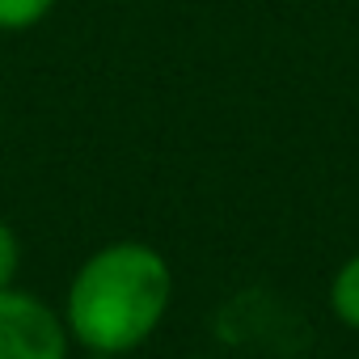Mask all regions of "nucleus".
<instances>
[{"label": "nucleus", "instance_id": "1", "mask_svg": "<svg viewBox=\"0 0 359 359\" xmlns=\"http://www.w3.org/2000/svg\"><path fill=\"white\" fill-rule=\"evenodd\" d=\"M173 271L161 250L144 241H110L93 250L64 300L72 342L93 355H127L144 346L169 317Z\"/></svg>", "mask_w": 359, "mask_h": 359}, {"label": "nucleus", "instance_id": "2", "mask_svg": "<svg viewBox=\"0 0 359 359\" xmlns=\"http://www.w3.org/2000/svg\"><path fill=\"white\" fill-rule=\"evenodd\" d=\"M72 334L47 300L0 287V359H68Z\"/></svg>", "mask_w": 359, "mask_h": 359}, {"label": "nucleus", "instance_id": "3", "mask_svg": "<svg viewBox=\"0 0 359 359\" xmlns=\"http://www.w3.org/2000/svg\"><path fill=\"white\" fill-rule=\"evenodd\" d=\"M330 309H334V317H338L346 330L359 334V254L346 258V262L334 271V279H330Z\"/></svg>", "mask_w": 359, "mask_h": 359}, {"label": "nucleus", "instance_id": "4", "mask_svg": "<svg viewBox=\"0 0 359 359\" xmlns=\"http://www.w3.org/2000/svg\"><path fill=\"white\" fill-rule=\"evenodd\" d=\"M55 5H60V0H0V34L34 30L43 18H51Z\"/></svg>", "mask_w": 359, "mask_h": 359}, {"label": "nucleus", "instance_id": "5", "mask_svg": "<svg viewBox=\"0 0 359 359\" xmlns=\"http://www.w3.org/2000/svg\"><path fill=\"white\" fill-rule=\"evenodd\" d=\"M22 271V241L13 233V224L0 216V287H13Z\"/></svg>", "mask_w": 359, "mask_h": 359}]
</instances>
